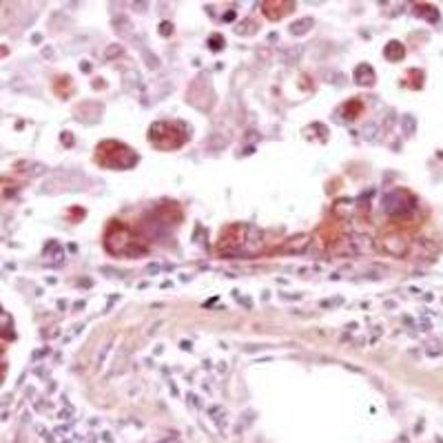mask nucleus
I'll return each mask as SVG.
<instances>
[{
  "label": "nucleus",
  "mask_w": 443,
  "mask_h": 443,
  "mask_svg": "<svg viewBox=\"0 0 443 443\" xmlns=\"http://www.w3.org/2000/svg\"><path fill=\"white\" fill-rule=\"evenodd\" d=\"M381 251L392 257H403L408 253V240L403 235H397V233L385 235V237H381Z\"/></svg>",
  "instance_id": "1"
},
{
  "label": "nucleus",
  "mask_w": 443,
  "mask_h": 443,
  "mask_svg": "<svg viewBox=\"0 0 443 443\" xmlns=\"http://www.w3.org/2000/svg\"><path fill=\"white\" fill-rule=\"evenodd\" d=\"M262 248V231L253 224L246 226V237H244V244H242V253L244 255H253Z\"/></svg>",
  "instance_id": "2"
},
{
  "label": "nucleus",
  "mask_w": 443,
  "mask_h": 443,
  "mask_svg": "<svg viewBox=\"0 0 443 443\" xmlns=\"http://www.w3.org/2000/svg\"><path fill=\"white\" fill-rule=\"evenodd\" d=\"M310 240L313 237L308 235V233H302V235H295V237H290L288 242H286L282 248H284L286 253H303L306 248H308V244H310Z\"/></svg>",
  "instance_id": "3"
},
{
  "label": "nucleus",
  "mask_w": 443,
  "mask_h": 443,
  "mask_svg": "<svg viewBox=\"0 0 443 443\" xmlns=\"http://www.w3.org/2000/svg\"><path fill=\"white\" fill-rule=\"evenodd\" d=\"M126 362H129V348H120V352L113 357V366H111V370H109V377H116V375H120V372H124Z\"/></svg>",
  "instance_id": "4"
},
{
  "label": "nucleus",
  "mask_w": 443,
  "mask_h": 443,
  "mask_svg": "<svg viewBox=\"0 0 443 443\" xmlns=\"http://www.w3.org/2000/svg\"><path fill=\"white\" fill-rule=\"evenodd\" d=\"M330 253H332V255H357L355 248H352V244H350V240H342L339 244H332Z\"/></svg>",
  "instance_id": "5"
},
{
  "label": "nucleus",
  "mask_w": 443,
  "mask_h": 443,
  "mask_svg": "<svg viewBox=\"0 0 443 443\" xmlns=\"http://www.w3.org/2000/svg\"><path fill=\"white\" fill-rule=\"evenodd\" d=\"M310 27H313V18H302V20H297V22L290 24V34H293V36H303Z\"/></svg>",
  "instance_id": "6"
},
{
  "label": "nucleus",
  "mask_w": 443,
  "mask_h": 443,
  "mask_svg": "<svg viewBox=\"0 0 443 443\" xmlns=\"http://www.w3.org/2000/svg\"><path fill=\"white\" fill-rule=\"evenodd\" d=\"M350 244H352V248H355V253H363V251H368L372 246V242H370V237L368 235H355L350 240Z\"/></svg>",
  "instance_id": "7"
},
{
  "label": "nucleus",
  "mask_w": 443,
  "mask_h": 443,
  "mask_svg": "<svg viewBox=\"0 0 443 443\" xmlns=\"http://www.w3.org/2000/svg\"><path fill=\"white\" fill-rule=\"evenodd\" d=\"M111 346H113V342H106L104 346L100 348V352H98V370H100L102 366H104V362H106V355L111 352Z\"/></svg>",
  "instance_id": "8"
},
{
  "label": "nucleus",
  "mask_w": 443,
  "mask_h": 443,
  "mask_svg": "<svg viewBox=\"0 0 443 443\" xmlns=\"http://www.w3.org/2000/svg\"><path fill=\"white\" fill-rule=\"evenodd\" d=\"M375 131H377V124H368V126H363V138L366 140H375Z\"/></svg>",
  "instance_id": "9"
},
{
  "label": "nucleus",
  "mask_w": 443,
  "mask_h": 443,
  "mask_svg": "<svg viewBox=\"0 0 443 443\" xmlns=\"http://www.w3.org/2000/svg\"><path fill=\"white\" fill-rule=\"evenodd\" d=\"M403 129H405V133H414V118L412 116H403Z\"/></svg>",
  "instance_id": "10"
},
{
  "label": "nucleus",
  "mask_w": 443,
  "mask_h": 443,
  "mask_svg": "<svg viewBox=\"0 0 443 443\" xmlns=\"http://www.w3.org/2000/svg\"><path fill=\"white\" fill-rule=\"evenodd\" d=\"M169 31H171V24L169 22H162V36H169Z\"/></svg>",
  "instance_id": "11"
},
{
  "label": "nucleus",
  "mask_w": 443,
  "mask_h": 443,
  "mask_svg": "<svg viewBox=\"0 0 443 443\" xmlns=\"http://www.w3.org/2000/svg\"><path fill=\"white\" fill-rule=\"evenodd\" d=\"M113 53H120V47H111L109 51H106V56H113Z\"/></svg>",
  "instance_id": "12"
},
{
  "label": "nucleus",
  "mask_w": 443,
  "mask_h": 443,
  "mask_svg": "<svg viewBox=\"0 0 443 443\" xmlns=\"http://www.w3.org/2000/svg\"><path fill=\"white\" fill-rule=\"evenodd\" d=\"M182 350H191V343H188V342H182Z\"/></svg>",
  "instance_id": "13"
}]
</instances>
